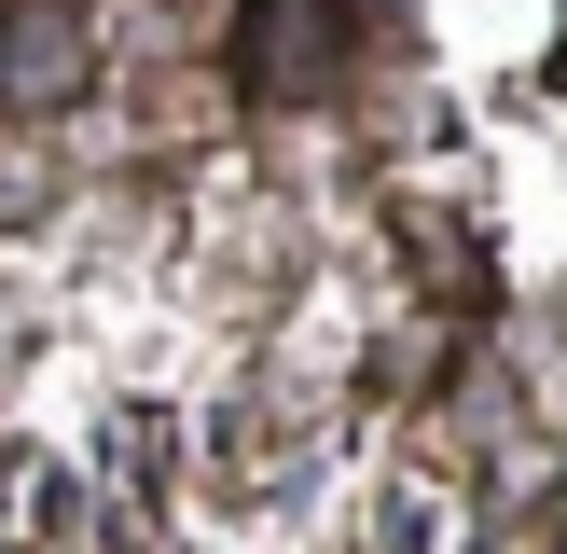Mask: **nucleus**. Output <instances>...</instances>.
<instances>
[{"label":"nucleus","instance_id":"obj_1","mask_svg":"<svg viewBox=\"0 0 567 554\" xmlns=\"http://www.w3.org/2000/svg\"><path fill=\"white\" fill-rule=\"evenodd\" d=\"M0 55H14V70H0L14 98H70V83H83V70H70V28H55V14H42V28H14Z\"/></svg>","mask_w":567,"mask_h":554}]
</instances>
